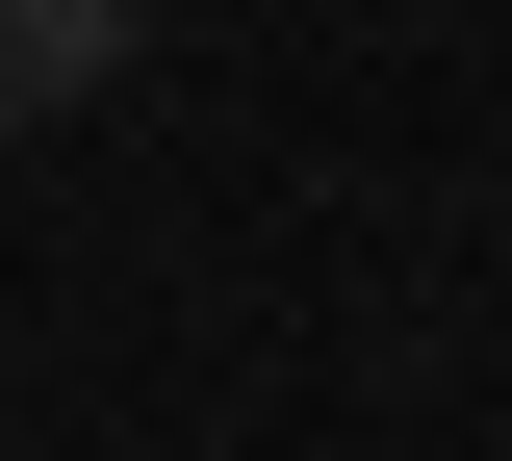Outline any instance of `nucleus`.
Segmentation results:
<instances>
[{
    "label": "nucleus",
    "instance_id": "f257e3e1",
    "mask_svg": "<svg viewBox=\"0 0 512 461\" xmlns=\"http://www.w3.org/2000/svg\"><path fill=\"white\" fill-rule=\"evenodd\" d=\"M128 52H154V0H0V129H77Z\"/></svg>",
    "mask_w": 512,
    "mask_h": 461
}]
</instances>
